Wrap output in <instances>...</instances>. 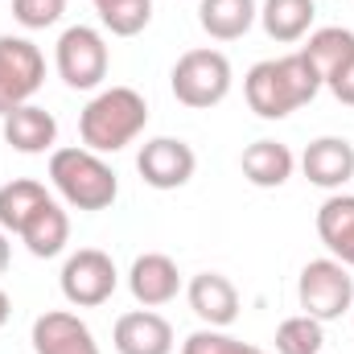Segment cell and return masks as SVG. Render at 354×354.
Segmentation results:
<instances>
[{"label":"cell","mask_w":354,"mask_h":354,"mask_svg":"<svg viewBox=\"0 0 354 354\" xmlns=\"http://www.w3.org/2000/svg\"><path fill=\"white\" fill-rule=\"evenodd\" d=\"M326 87L317 66L297 50V54H280V58H264L248 71L243 79V95H248V107L260 115V120H284L292 115L297 107L313 103L317 91Z\"/></svg>","instance_id":"6da1fadb"},{"label":"cell","mask_w":354,"mask_h":354,"mask_svg":"<svg viewBox=\"0 0 354 354\" xmlns=\"http://www.w3.org/2000/svg\"><path fill=\"white\" fill-rule=\"evenodd\" d=\"M149 124V103L136 87H103L91 95L79 115V136L91 153H120L128 149Z\"/></svg>","instance_id":"7a4b0ae2"},{"label":"cell","mask_w":354,"mask_h":354,"mask_svg":"<svg viewBox=\"0 0 354 354\" xmlns=\"http://www.w3.org/2000/svg\"><path fill=\"white\" fill-rule=\"evenodd\" d=\"M50 181L54 189L62 194L66 206L75 210H107L115 198H120V177L115 169L103 161V153H91V149H54L50 153Z\"/></svg>","instance_id":"3957f363"},{"label":"cell","mask_w":354,"mask_h":354,"mask_svg":"<svg viewBox=\"0 0 354 354\" xmlns=\"http://www.w3.org/2000/svg\"><path fill=\"white\" fill-rule=\"evenodd\" d=\"M235 83V71H231V58L223 50H210V46H198V50H185L174 62V75H169V87L174 99L181 107H194V111H210L218 107Z\"/></svg>","instance_id":"277c9868"},{"label":"cell","mask_w":354,"mask_h":354,"mask_svg":"<svg viewBox=\"0 0 354 354\" xmlns=\"http://www.w3.org/2000/svg\"><path fill=\"white\" fill-rule=\"evenodd\" d=\"M297 301L301 313L317 317V322H338L342 313L354 309V276L346 264H338L334 256L309 260L297 276Z\"/></svg>","instance_id":"5b68a950"},{"label":"cell","mask_w":354,"mask_h":354,"mask_svg":"<svg viewBox=\"0 0 354 354\" xmlns=\"http://www.w3.org/2000/svg\"><path fill=\"white\" fill-rule=\"evenodd\" d=\"M54 66H58L62 83L71 91H95L107 79V66H111V54H107L103 33L91 29V25L62 29V37L54 46Z\"/></svg>","instance_id":"8992f818"},{"label":"cell","mask_w":354,"mask_h":354,"mask_svg":"<svg viewBox=\"0 0 354 354\" xmlns=\"http://www.w3.org/2000/svg\"><path fill=\"white\" fill-rule=\"evenodd\" d=\"M46 83V54L29 37H0V120L25 107Z\"/></svg>","instance_id":"52a82bcc"},{"label":"cell","mask_w":354,"mask_h":354,"mask_svg":"<svg viewBox=\"0 0 354 354\" xmlns=\"http://www.w3.org/2000/svg\"><path fill=\"white\" fill-rule=\"evenodd\" d=\"M62 297L75 305V309H95L103 301H111L115 284H120V272H115V260L99 248H79L66 256L62 264Z\"/></svg>","instance_id":"ba28073f"},{"label":"cell","mask_w":354,"mask_h":354,"mask_svg":"<svg viewBox=\"0 0 354 354\" xmlns=\"http://www.w3.org/2000/svg\"><path fill=\"white\" fill-rule=\"evenodd\" d=\"M194 169H198V157L181 136H153L136 153V174L153 189H181L189 185Z\"/></svg>","instance_id":"9c48e42d"},{"label":"cell","mask_w":354,"mask_h":354,"mask_svg":"<svg viewBox=\"0 0 354 354\" xmlns=\"http://www.w3.org/2000/svg\"><path fill=\"white\" fill-rule=\"evenodd\" d=\"M33 354H99L91 326L71 309H50L33 322Z\"/></svg>","instance_id":"30bf717a"},{"label":"cell","mask_w":354,"mask_h":354,"mask_svg":"<svg viewBox=\"0 0 354 354\" xmlns=\"http://www.w3.org/2000/svg\"><path fill=\"white\" fill-rule=\"evenodd\" d=\"M185 301H189L194 317L210 330H227L239 317V288L223 272H198L185 284Z\"/></svg>","instance_id":"8fae6325"},{"label":"cell","mask_w":354,"mask_h":354,"mask_svg":"<svg viewBox=\"0 0 354 354\" xmlns=\"http://www.w3.org/2000/svg\"><path fill=\"white\" fill-rule=\"evenodd\" d=\"M128 288H132L136 305H145V309H161V305H169L177 292H181L177 260L174 256H165V252H145V256H136L132 268H128Z\"/></svg>","instance_id":"7c38bea8"},{"label":"cell","mask_w":354,"mask_h":354,"mask_svg":"<svg viewBox=\"0 0 354 354\" xmlns=\"http://www.w3.org/2000/svg\"><path fill=\"white\" fill-rule=\"evenodd\" d=\"M301 174L309 177V185L338 194L354 177V145L346 136H317L301 153Z\"/></svg>","instance_id":"4fadbf2b"},{"label":"cell","mask_w":354,"mask_h":354,"mask_svg":"<svg viewBox=\"0 0 354 354\" xmlns=\"http://www.w3.org/2000/svg\"><path fill=\"white\" fill-rule=\"evenodd\" d=\"M115 354H174V326L157 309H132L111 330Z\"/></svg>","instance_id":"5bb4252c"},{"label":"cell","mask_w":354,"mask_h":354,"mask_svg":"<svg viewBox=\"0 0 354 354\" xmlns=\"http://www.w3.org/2000/svg\"><path fill=\"white\" fill-rule=\"evenodd\" d=\"M317 239L338 264L354 268V194H330L317 206Z\"/></svg>","instance_id":"9a60e30c"},{"label":"cell","mask_w":354,"mask_h":354,"mask_svg":"<svg viewBox=\"0 0 354 354\" xmlns=\"http://www.w3.org/2000/svg\"><path fill=\"white\" fill-rule=\"evenodd\" d=\"M4 140H8L17 153L37 157V153H46V149H54V140H58V120H54L46 107L25 103V107H17V111L4 115Z\"/></svg>","instance_id":"2e32d148"},{"label":"cell","mask_w":354,"mask_h":354,"mask_svg":"<svg viewBox=\"0 0 354 354\" xmlns=\"http://www.w3.org/2000/svg\"><path fill=\"white\" fill-rule=\"evenodd\" d=\"M239 169H243V177L256 189H280L292 177V169H297V157L280 140H252L243 149V157H239Z\"/></svg>","instance_id":"e0dca14e"},{"label":"cell","mask_w":354,"mask_h":354,"mask_svg":"<svg viewBox=\"0 0 354 354\" xmlns=\"http://www.w3.org/2000/svg\"><path fill=\"white\" fill-rule=\"evenodd\" d=\"M21 243L29 248V256H37V260H54V256H62L66 252V243H71V214L50 198V202H41L37 206V214L25 223V231H21Z\"/></svg>","instance_id":"ac0fdd59"},{"label":"cell","mask_w":354,"mask_h":354,"mask_svg":"<svg viewBox=\"0 0 354 354\" xmlns=\"http://www.w3.org/2000/svg\"><path fill=\"white\" fill-rule=\"evenodd\" d=\"M256 21H260L256 0H202L198 4V25L214 41H239L243 33H252Z\"/></svg>","instance_id":"d6986e66"},{"label":"cell","mask_w":354,"mask_h":354,"mask_svg":"<svg viewBox=\"0 0 354 354\" xmlns=\"http://www.w3.org/2000/svg\"><path fill=\"white\" fill-rule=\"evenodd\" d=\"M313 17H317L313 0H264L260 4V25H264L268 37L280 41V46L301 41L313 29Z\"/></svg>","instance_id":"ffe728a7"},{"label":"cell","mask_w":354,"mask_h":354,"mask_svg":"<svg viewBox=\"0 0 354 354\" xmlns=\"http://www.w3.org/2000/svg\"><path fill=\"white\" fill-rule=\"evenodd\" d=\"M41 202H50V194H46L41 181H33V177H12V181H4V185H0V231L21 235L25 223L37 214Z\"/></svg>","instance_id":"44dd1931"},{"label":"cell","mask_w":354,"mask_h":354,"mask_svg":"<svg viewBox=\"0 0 354 354\" xmlns=\"http://www.w3.org/2000/svg\"><path fill=\"white\" fill-rule=\"evenodd\" d=\"M301 54L317 66V75H322V83L346 62L354 54V33L351 29H342V25H326V29H313L309 33V46H301Z\"/></svg>","instance_id":"7402d4cb"},{"label":"cell","mask_w":354,"mask_h":354,"mask_svg":"<svg viewBox=\"0 0 354 354\" xmlns=\"http://www.w3.org/2000/svg\"><path fill=\"white\" fill-rule=\"evenodd\" d=\"M326 351V322L297 313L276 326V354H322Z\"/></svg>","instance_id":"603a6c76"},{"label":"cell","mask_w":354,"mask_h":354,"mask_svg":"<svg viewBox=\"0 0 354 354\" xmlns=\"http://www.w3.org/2000/svg\"><path fill=\"white\" fill-rule=\"evenodd\" d=\"M95 8H99V25L111 37H136L153 21V0H103Z\"/></svg>","instance_id":"cb8c5ba5"},{"label":"cell","mask_w":354,"mask_h":354,"mask_svg":"<svg viewBox=\"0 0 354 354\" xmlns=\"http://www.w3.org/2000/svg\"><path fill=\"white\" fill-rule=\"evenodd\" d=\"M181 354H268V351L252 346V342L231 338L227 330H210V326H202V330H194V334L181 342Z\"/></svg>","instance_id":"d4e9b609"},{"label":"cell","mask_w":354,"mask_h":354,"mask_svg":"<svg viewBox=\"0 0 354 354\" xmlns=\"http://www.w3.org/2000/svg\"><path fill=\"white\" fill-rule=\"evenodd\" d=\"M66 12V0H12V17L25 29H50Z\"/></svg>","instance_id":"484cf974"},{"label":"cell","mask_w":354,"mask_h":354,"mask_svg":"<svg viewBox=\"0 0 354 354\" xmlns=\"http://www.w3.org/2000/svg\"><path fill=\"white\" fill-rule=\"evenodd\" d=\"M326 87H330V95L338 99V103H346V107H354V54L326 79Z\"/></svg>","instance_id":"4316f807"},{"label":"cell","mask_w":354,"mask_h":354,"mask_svg":"<svg viewBox=\"0 0 354 354\" xmlns=\"http://www.w3.org/2000/svg\"><path fill=\"white\" fill-rule=\"evenodd\" d=\"M8 260H12V243H8V231H0V276H4Z\"/></svg>","instance_id":"83f0119b"},{"label":"cell","mask_w":354,"mask_h":354,"mask_svg":"<svg viewBox=\"0 0 354 354\" xmlns=\"http://www.w3.org/2000/svg\"><path fill=\"white\" fill-rule=\"evenodd\" d=\"M8 313H12V301H8V292H4V288H0V326H4V322H8Z\"/></svg>","instance_id":"f1b7e54d"},{"label":"cell","mask_w":354,"mask_h":354,"mask_svg":"<svg viewBox=\"0 0 354 354\" xmlns=\"http://www.w3.org/2000/svg\"><path fill=\"white\" fill-rule=\"evenodd\" d=\"M95 4H103V0H95Z\"/></svg>","instance_id":"f546056e"},{"label":"cell","mask_w":354,"mask_h":354,"mask_svg":"<svg viewBox=\"0 0 354 354\" xmlns=\"http://www.w3.org/2000/svg\"><path fill=\"white\" fill-rule=\"evenodd\" d=\"M351 317H354V309H351Z\"/></svg>","instance_id":"4dcf8cb0"}]
</instances>
